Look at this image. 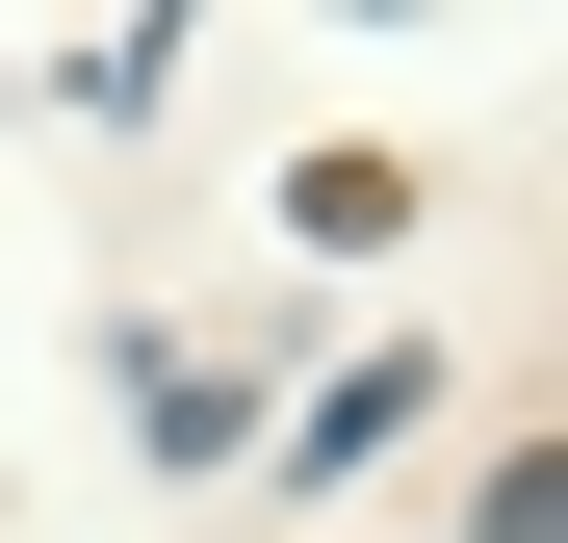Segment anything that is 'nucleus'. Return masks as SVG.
Listing matches in <instances>:
<instances>
[{
    "mask_svg": "<svg viewBox=\"0 0 568 543\" xmlns=\"http://www.w3.org/2000/svg\"><path fill=\"white\" fill-rule=\"evenodd\" d=\"M284 233H311V259H362V233H414V181H388V155H311V181H284Z\"/></svg>",
    "mask_w": 568,
    "mask_h": 543,
    "instance_id": "nucleus-1",
    "label": "nucleus"
},
{
    "mask_svg": "<svg viewBox=\"0 0 568 543\" xmlns=\"http://www.w3.org/2000/svg\"><path fill=\"white\" fill-rule=\"evenodd\" d=\"M491 543H568V466H542V440H517V466H491Z\"/></svg>",
    "mask_w": 568,
    "mask_h": 543,
    "instance_id": "nucleus-2",
    "label": "nucleus"
}]
</instances>
